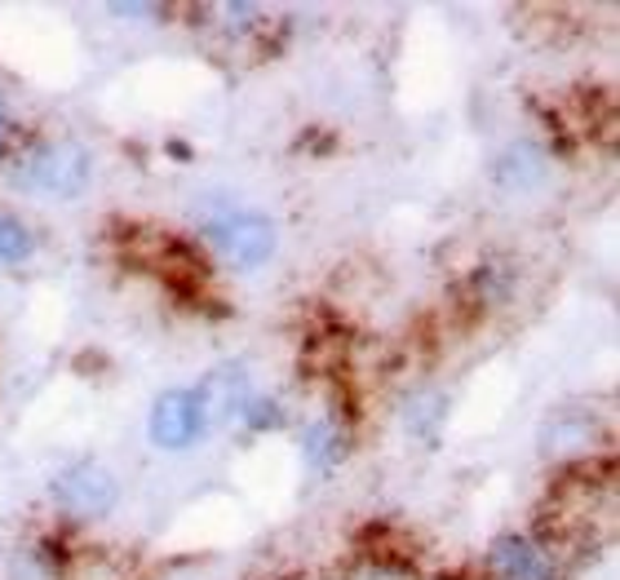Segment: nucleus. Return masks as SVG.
Returning <instances> with one entry per match:
<instances>
[{
    "label": "nucleus",
    "mask_w": 620,
    "mask_h": 580,
    "mask_svg": "<svg viewBox=\"0 0 620 580\" xmlns=\"http://www.w3.org/2000/svg\"><path fill=\"white\" fill-rule=\"evenodd\" d=\"M9 182L13 190L40 195V199H75L93 182V155L75 137H40L13 159Z\"/></svg>",
    "instance_id": "obj_1"
},
{
    "label": "nucleus",
    "mask_w": 620,
    "mask_h": 580,
    "mask_svg": "<svg viewBox=\"0 0 620 580\" xmlns=\"http://www.w3.org/2000/svg\"><path fill=\"white\" fill-rule=\"evenodd\" d=\"M199 235L235 270H261L279 248V226L261 208H213L199 221Z\"/></svg>",
    "instance_id": "obj_2"
},
{
    "label": "nucleus",
    "mask_w": 620,
    "mask_h": 580,
    "mask_svg": "<svg viewBox=\"0 0 620 580\" xmlns=\"http://www.w3.org/2000/svg\"><path fill=\"white\" fill-rule=\"evenodd\" d=\"M49 500L71 522H102L120 505V478L97 456H80L49 478Z\"/></svg>",
    "instance_id": "obj_3"
},
{
    "label": "nucleus",
    "mask_w": 620,
    "mask_h": 580,
    "mask_svg": "<svg viewBox=\"0 0 620 580\" xmlns=\"http://www.w3.org/2000/svg\"><path fill=\"white\" fill-rule=\"evenodd\" d=\"M146 438L155 452H168V456H182L190 452L199 438H208V425L195 407V394L190 385H168L151 398V412H146Z\"/></svg>",
    "instance_id": "obj_4"
},
{
    "label": "nucleus",
    "mask_w": 620,
    "mask_h": 580,
    "mask_svg": "<svg viewBox=\"0 0 620 580\" xmlns=\"http://www.w3.org/2000/svg\"><path fill=\"white\" fill-rule=\"evenodd\" d=\"M190 394H195V407H199L208 434H213V429H226V425L239 421L244 403L252 398V367L239 363V359L213 363V367L190 385Z\"/></svg>",
    "instance_id": "obj_5"
},
{
    "label": "nucleus",
    "mask_w": 620,
    "mask_h": 580,
    "mask_svg": "<svg viewBox=\"0 0 620 580\" xmlns=\"http://www.w3.org/2000/svg\"><path fill=\"white\" fill-rule=\"evenodd\" d=\"M545 182H549V155L531 137H514L492 159V186L500 195H536Z\"/></svg>",
    "instance_id": "obj_6"
},
{
    "label": "nucleus",
    "mask_w": 620,
    "mask_h": 580,
    "mask_svg": "<svg viewBox=\"0 0 620 580\" xmlns=\"http://www.w3.org/2000/svg\"><path fill=\"white\" fill-rule=\"evenodd\" d=\"M487 567L496 580H558L549 553L527 531H500L487 545Z\"/></svg>",
    "instance_id": "obj_7"
},
{
    "label": "nucleus",
    "mask_w": 620,
    "mask_h": 580,
    "mask_svg": "<svg viewBox=\"0 0 620 580\" xmlns=\"http://www.w3.org/2000/svg\"><path fill=\"white\" fill-rule=\"evenodd\" d=\"M598 443V416L593 412H576V407H558L540 421V456L549 460H576L589 456Z\"/></svg>",
    "instance_id": "obj_8"
},
{
    "label": "nucleus",
    "mask_w": 620,
    "mask_h": 580,
    "mask_svg": "<svg viewBox=\"0 0 620 580\" xmlns=\"http://www.w3.org/2000/svg\"><path fill=\"white\" fill-rule=\"evenodd\" d=\"M345 447H350V438L337 416H314L301 429V460L310 474H332L345 460Z\"/></svg>",
    "instance_id": "obj_9"
},
{
    "label": "nucleus",
    "mask_w": 620,
    "mask_h": 580,
    "mask_svg": "<svg viewBox=\"0 0 620 580\" xmlns=\"http://www.w3.org/2000/svg\"><path fill=\"white\" fill-rule=\"evenodd\" d=\"M399 421L407 429V438L416 443H438L443 434V421H447V398L438 390H412L399 407Z\"/></svg>",
    "instance_id": "obj_10"
},
{
    "label": "nucleus",
    "mask_w": 620,
    "mask_h": 580,
    "mask_svg": "<svg viewBox=\"0 0 620 580\" xmlns=\"http://www.w3.org/2000/svg\"><path fill=\"white\" fill-rule=\"evenodd\" d=\"M235 425H244L248 434H275V429H283V425H288V407H283V398L252 390V398L244 403V412H239V421H235Z\"/></svg>",
    "instance_id": "obj_11"
},
{
    "label": "nucleus",
    "mask_w": 620,
    "mask_h": 580,
    "mask_svg": "<svg viewBox=\"0 0 620 580\" xmlns=\"http://www.w3.org/2000/svg\"><path fill=\"white\" fill-rule=\"evenodd\" d=\"M35 257V230L18 213H0V266H22Z\"/></svg>",
    "instance_id": "obj_12"
},
{
    "label": "nucleus",
    "mask_w": 620,
    "mask_h": 580,
    "mask_svg": "<svg viewBox=\"0 0 620 580\" xmlns=\"http://www.w3.org/2000/svg\"><path fill=\"white\" fill-rule=\"evenodd\" d=\"M213 18L221 22V31H226V35H248V27L261 18V4H248V0L213 4Z\"/></svg>",
    "instance_id": "obj_13"
},
{
    "label": "nucleus",
    "mask_w": 620,
    "mask_h": 580,
    "mask_svg": "<svg viewBox=\"0 0 620 580\" xmlns=\"http://www.w3.org/2000/svg\"><path fill=\"white\" fill-rule=\"evenodd\" d=\"M474 288H478V297H483L487 305H496V301H505V297H509L514 279H509V270H505V266L487 261V266H478V270H474Z\"/></svg>",
    "instance_id": "obj_14"
},
{
    "label": "nucleus",
    "mask_w": 620,
    "mask_h": 580,
    "mask_svg": "<svg viewBox=\"0 0 620 580\" xmlns=\"http://www.w3.org/2000/svg\"><path fill=\"white\" fill-rule=\"evenodd\" d=\"M106 13H111V18H124V22H155V18H164L168 9H164V4H106Z\"/></svg>",
    "instance_id": "obj_15"
},
{
    "label": "nucleus",
    "mask_w": 620,
    "mask_h": 580,
    "mask_svg": "<svg viewBox=\"0 0 620 580\" xmlns=\"http://www.w3.org/2000/svg\"><path fill=\"white\" fill-rule=\"evenodd\" d=\"M9 142V102H4V93H0V146Z\"/></svg>",
    "instance_id": "obj_16"
}]
</instances>
